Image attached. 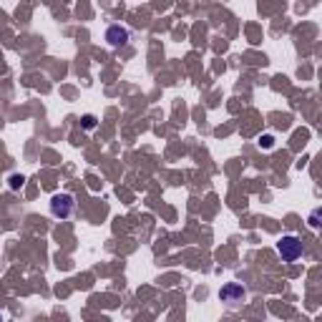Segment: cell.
Here are the masks:
<instances>
[{"instance_id": "obj_8", "label": "cell", "mask_w": 322, "mask_h": 322, "mask_svg": "<svg viewBox=\"0 0 322 322\" xmlns=\"http://www.w3.org/2000/svg\"><path fill=\"white\" fill-rule=\"evenodd\" d=\"M317 219H320V211H312V217H310V224H312V227H317V224H320Z\"/></svg>"}, {"instance_id": "obj_4", "label": "cell", "mask_w": 322, "mask_h": 322, "mask_svg": "<svg viewBox=\"0 0 322 322\" xmlns=\"http://www.w3.org/2000/svg\"><path fill=\"white\" fill-rule=\"evenodd\" d=\"M106 40H109V46H114V48L126 46V43H128V30L121 28V26H111L109 30H106Z\"/></svg>"}, {"instance_id": "obj_2", "label": "cell", "mask_w": 322, "mask_h": 322, "mask_svg": "<svg viewBox=\"0 0 322 322\" xmlns=\"http://www.w3.org/2000/svg\"><path fill=\"white\" fill-rule=\"evenodd\" d=\"M277 252H280V257L285 262H294L302 257V242L297 237H282V242L277 244Z\"/></svg>"}, {"instance_id": "obj_7", "label": "cell", "mask_w": 322, "mask_h": 322, "mask_svg": "<svg viewBox=\"0 0 322 322\" xmlns=\"http://www.w3.org/2000/svg\"><path fill=\"white\" fill-rule=\"evenodd\" d=\"M260 146H262V148H272V146H274V139L267 134V136H262V139H260Z\"/></svg>"}, {"instance_id": "obj_3", "label": "cell", "mask_w": 322, "mask_h": 322, "mask_svg": "<svg viewBox=\"0 0 322 322\" xmlns=\"http://www.w3.org/2000/svg\"><path fill=\"white\" fill-rule=\"evenodd\" d=\"M244 297H247V290L242 285H237V282H229V285H224L219 290V299H222V302H242Z\"/></svg>"}, {"instance_id": "obj_1", "label": "cell", "mask_w": 322, "mask_h": 322, "mask_svg": "<svg viewBox=\"0 0 322 322\" xmlns=\"http://www.w3.org/2000/svg\"><path fill=\"white\" fill-rule=\"evenodd\" d=\"M73 197L71 194H56L51 199V214L56 219H68L71 214H73Z\"/></svg>"}, {"instance_id": "obj_5", "label": "cell", "mask_w": 322, "mask_h": 322, "mask_svg": "<svg viewBox=\"0 0 322 322\" xmlns=\"http://www.w3.org/2000/svg\"><path fill=\"white\" fill-rule=\"evenodd\" d=\"M81 126L86 128V131H91V128H96V116H93V114H86V116L81 118Z\"/></svg>"}, {"instance_id": "obj_6", "label": "cell", "mask_w": 322, "mask_h": 322, "mask_svg": "<svg viewBox=\"0 0 322 322\" xmlns=\"http://www.w3.org/2000/svg\"><path fill=\"white\" fill-rule=\"evenodd\" d=\"M23 184H26V179L20 176V174H13V176H10V189H20Z\"/></svg>"}]
</instances>
